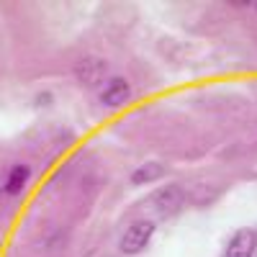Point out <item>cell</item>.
Here are the masks:
<instances>
[{
	"mask_svg": "<svg viewBox=\"0 0 257 257\" xmlns=\"http://www.w3.org/2000/svg\"><path fill=\"white\" fill-rule=\"evenodd\" d=\"M254 242H257V234L252 229H239L229 239L224 257H252L254 254Z\"/></svg>",
	"mask_w": 257,
	"mask_h": 257,
	"instance_id": "cell-3",
	"label": "cell"
},
{
	"mask_svg": "<svg viewBox=\"0 0 257 257\" xmlns=\"http://www.w3.org/2000/svg\"><path fill=\"white\" fill-rule=\"evenodd\" d=\"M128 98H132V85L126 77H111L100 93V103L105 108H121L123 103H128Z\"/></svg>",
	"mask_w": 257,
	"mask_h": 257,
	"instance_id": "cell-2",
	"label": "cell"
},
{
	"mask_svg": "<svg viewBox=\"0 0 257 257\" xmlns=\"http://www.w3.org/2000/svg\"><path fill=\"white\" fill-rule=\"evenodd\" d=\"M29 178H31L29 165H21V162L13 165V167L8 170L6 180H3V193H6V196H21V190L26 188Z\"/></svg>",
	"mask_w": 257,
	"mask_h": 257,
	"instance_id": "cell-4",
	"label": "cell"
},
{
	"mask_svg": "<svg viewBox=\"0 0 257 257\" xmlns=\"http://www.w3.org/2000/svg\"><path fill=\"white\" fill-rule=\"evenodd\" d=\"M165 175V167H162V162H157V160H152V162H144V165H139L134 173H132V185H147V183H155V180H160Z\"/></svg>",
	"mask_w": 257,
	"mask_h": 257,
	"instance_id": "cell-5",
	"label": "cell"
},
{
	"mask_svg": "<svg viewBox=\"0 0 257 257\" xmlns=\"http://www.w3.org/2000/svg\"><path fill=\"white\" fill-rule=\"evenodd\" d=\"M103 72H105V62H100V59H82L80 64H77V77H80V82L82 85H95L100 77H103Z\"/></svg>",
	"mask_w": 257,
	"mask_h": 257,
	"instance_id": "cell-6",
	"label": "cell"
},
{
	"mask_svg": "<svg viewBox=\"0 0 257 257\" xmlns=\"http://www.w3.org/2000/svg\"><path fill=\"white\" fill-rule=\"evenodd\" d=\"M155 229H157L155 221H149V219H139V221H134L132 226H128V229L121 234V242H118L121 254H126V257H137V254H142V252L149 247V242H152Z\"/></svg>",
	"mask_w": 257,
	"mask_h": 257,
	"instance_id": "cell-1",
	"label": "cell"
},
{
	"mask_svg": "<svg viewBox=\"0 0 257 257\" xmlns=\"http://www.w3.org/2000/svg\"><path fill=\"white\" fill-rule=\"evenodd\" d=\"M157 203H162V211L165 213H175L183 203V190L178 185H170L165 188L162 193H157Z\"/></svg>",
	"mask_w": 257,
	"mask_h": 257,
	"instance_id": "cell-7",
	"label": "cell"
}]
</instances>
